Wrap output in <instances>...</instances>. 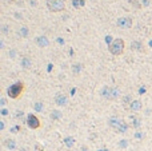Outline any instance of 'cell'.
<instances>
[{
    "instance_id": "cell-22",
    "label": "cell",
    "mask_w": 152,
    "mask_h": 151,
    "mask_svg": "<svg viewBox=\"0 0 152 151\" xmlns=\"http://www.w3.org/2000/svg\"><path fill=\"white\" fill-rule=\"evenodd\" d=\"M129 3H132V5L135 8H140V3H139V0H129Z\"/></svg>"
},
{
    "instance_id": "cell-7",
    "label": "cell",
    "mask_w": 152,
    "mask_h": 151,
    "mask_svg": "<svg viewBox=\"0 0 152 151\" xmlns=\"http://www.w3.org/2000/svg\"><path fill=\"white\" fill-rule=\"evenodd\" d=\"M35 43H36L39 47H48L49 40L47 39V36H38V38L35 39Z\"/></svg>"
},
{
    "instance_id": "cell-15",
    "label": "cell",
    "mask_w": 152,
    "mask_h": 151,
    "mask_svg": "<svg viewBox=\"0 0 152 151\" xmlns=\"http://www.w3.org/2000/svg\"><path fill=\"white\" fill-rule=\"evenodd\" d=\"M62 111H59V110H53L51 113V119H53V120H58V119H60L62 118Z\"/></svg>"
},
{
    "instance_id": "cell-9",
    "label": "cell",
    "mask_w": 152,
    "mask_h": 151,
    "mask_svg": "<svg viewBox=\"0 0 152 151\" xmlns=\"http://www.w3.org/2000/svg\"><path fill=\"white\" fill-rule=\"evenodd\" d=\"M120 122L121 120L120 119H118L116 116H112V118H110V120H108V124H110V127H112V128H118V126L120 124Z\"/></svg>"
},
{
    "instance_id": "cell-26",
    "label": "cell",
    "mask_w": 152,
    "mask_h": 151,
    "mask_svg": "<svg viewBox=\"0 0 152 151\" xmlns=\"http://www.w3.org/2000/svg\"><path fill=\"white\" fill-rule=\"evenodd\" d=\"M135 138H139V139H140V138H142V134H140V132H136V134H135Z\"/></svg>"
},
{
    "instance_id": "cell-6",
    "label": "cell",
    "mask_w": 152,
    "mask_h": 151,
    "mask_svg": "<svg viewBox=\"0 0 152 151\" xmlns=\"http://www.w3.org/2000/svg\"><path fill=\"white\" fill-rule=\"evenodd\" d=\"M27 124H28V127H29V128H32V130H35V128H39V127H40V122H39V119L35 115H32V114H29V115H28Z\"/></svg>"
},
{
    "instance_id": "cell-23",
    "label": "cell",
    "mask_w": 152,
    "mask_h": 151,
    "mask_svg": "<svg viewBox=\"0 0 152 151\" xmlns=\"http://www.w3.org/2000/svg\"><path fill=\"white\" fill-rule=\"evenodd\" d=\"M134 126L138 128V127L140 126V120H139V119H134Z\"/></svg>"
},
{
    "instance_id": "cell-28",
    "label": "cell",
    "mask_w": 152,
    "mask_h": 151,
    "mask_svg": "<svg viewBox=\"0 0 152 151\" xmlns=\"http://www.w3.org/2000/svg\"><path fill=\"white\" fill-rule=\"evenodd\" d=\"M1 32H7V25H3V28H1Z\"/></svg>"
},
{
    "instance_id": "cell-18",
    "label": "cell",
    "mask_w": 152,
    "mask_h": 151,
    "mask_svg": "<svg viewBox=\"0 0 152 151\" xmlns=\"http://www.w3.org/2000/svg\"><path fill=\"white\" fill-rule=\"evenodd\" d=\"M19 35H20L21 38H27L28 36V28L27 27H21V28L19 30Z\"/></svg>"
},
{
    "instance_id": "cell-27",
    "label": "cell",
    "mask_w": 152,
    "mask_h": 151,
    "mask_svg": "<svg viewBox=\"0 0 152 151\" xmlns=\"http://www.w3.org/2000/svg\"><path fill=\"white\" fill-rule=\"evenodd\" d=\"M148 4H149L148 0H143V5H148Z\"/></svg>"
},
{
    "instance_id": "cell-5",
    "label": "cell",
    "mask_w": 152,
    "mask_h": 151,
    "mask_svg": "<svg viewBox=\"0 0 152 151\" xmlns=\"http://www.w3.org/2000/svg\"><path fill=\"white\" fill-rule=\"evenodd\" d=\"M116 24L120 28H131L132 27V18L129 16H123V18H119L116 20Z\"/></svg>"
},
{
    "instance_id": "cell-14",
    "label": "cell",
    "mask_w": 152,
    "mask_h": 151,
    "mask_svg": "<svg viewBox=\"0 0 152 151\" xmlns=\"http://www.w3.org/2000/svg\"><path fill=\"white\" fill-rule=\"evenodd\" d=\"M63 143L66 144L67 147H72L73 144H75V138H73V137H67V138H64Z\"/></svg>"
},
{
    "instance_id": "cell-29",
    "label": "cell",
    "mask_w": 152,
    "mask_h": 151,
    "mask_svg": "<svg viewBox=\"0 0 152 151\" xmlns=\"http://www.w3.org/2000/svg\"><path fill=\"white\" fill-rule=\"evenodd\" d=\"M80 151H88V148H87V147H81V148H80Z\"/></svg>"
},
{
    "instance_id": "cell-12",
    "label": "cell",
    "mask_w": 152,
    "mask_h": 151,
    "mask_svg": "<svg viewBox=\"0 0 152 151\" xmlns=\"http://www.w3.org/2000/svg\"><path fill=\"white\" fill-rule=\"evenodd\" d=\"M4 146H5L7 148H10V150H15V147H16V142H15L14 139H5Z\"/></svg>"
},
{
    "instance_id": "cell-25",
    "label": "cell",
    "mask_w": 152,
    "mask_h": 151,
    "mask_svg": "<svg viewBox=\"0 0 152 151\" xmlns=\"http://www.w3.org/2000/svg\"><path fill=\"white\" fill-rule=\"evenodd\" d=\"M119 146H120V147H125V146H127V141H121L120 143H119Z\"/></svg>"
},
{
    "instance_id": "cell-11",
    "label": "cell",
    "mask_w": 152,
    "mask_h": 151,
    "mask_svg": "<svg viewBox=\"0 0 152 151\" xmlns=\"http://www.w3.org/2000/svg\"><path fill=\"white\" fill-rule=\"evenodd\" d=\"M20 64H21V67H23L24 70H28V68H31L32 62H31V59H29V58L25 56V58H23V59H21Z\"/></svg>"
},
{
    "instance_id": "cell-13",
    "label": "cell",
    "mask_w": 152,
    "mask_h": 151,
    "mask_svg": "<svg viewBox=\"0 0 152 151\" xmlns=\"http://www.w3.org/2000/svg\"><path fill=\"white\" fill-rule=\"evenodd\" d=\"M127 128H128V124L124 122V120H121L120 124H119L118 128H116V131H118V132H120V134H123V132H125V131H127Z\"/></svg>"
},
{
    "instance_id": "cell-10",
    "label": "cell",
    "mask_w": 152,
    "mask_h": 151,
    "mask_svg": "<svg viewBox=\"0 0 152 151\" xmlns=\"http://www.w3.org/2000/svg\"><path fill=\"white\" fill-rule=\"evenodd\" d=\"M129 108H131V111L136 113V111H139L142 108V102L140 100H132V103L129 104Z\"/></svg>"
},
{
    "instance_id": "cell-2",
    "label": "cell",
    "mask_w": 152,
    "mask_h": 151,
    "mask_svg": "<svg viewBox=\"0 0 152 151\" xmlns=\"http://www.w3.org/2000/svg\"><path fill=\"white\" fill-rule=\"evenodd\" d=\"M108 49H110V52L112 55H121L123 51H124V40L123 39H115L110 44Z\"/></svg>"
},
{
    "instance_id": "cell-8",
    "label": "cell",
    "mask_w": 152,
    "mask_h": 151,
    "mask_svg": "<svg viewBox=\"0 0 152 151\" xmlns=\"http://www.w3.org/2000/svg\"><path fill=\"white\" fill-rule=\"evenodd\" d=\"M55 103L58 106H66L67 104V96L64 94H58L55 96Z\"/></svg>"
},
{
    "instance_id": "cell-4",
    "label": "cell",
    "mask_w": 152,
    "mask_h": 151,
    "mask_svg": "<svg viewBox=\"0 0 152 151\" xmlns=\"http://www.w3.org/2000/svg\"><path fill=\"white\" fill-rule=\"evenodd\" d=\"M47 7L52 12H60V11H63L66 8V3H64V0H48L47 1Z\"/></svg>"
},
{
    "instance_id": "cell-24",
    "label": "cell",
    "mask_w": 152,
    "mask_h": 151,
    "mask_svg": "<svg viewBox=\"0 0 152 151\" xmlns=\"http://www.w3.org/2000/svg\"><path fill=\"white\" fill-rule=\"evenodd\" d=\"M19 130H20V127H19V126H15V127H12V128H11V131H12V132H17Z\"/></svg>"
},
{
    "instance_id": "cell-21",
    "label": "cell",
    "mask_w": 152,
    "mask_h": 151,
    "mask_svg": "<svg viewBox=\"0 0 152 151\" xmlns=\"http://www.w3.org/2000/svg\"><path fill=\"white\" fill-rule=\"evenodd\" d=\"M127 103H129V104H131L132 103V99H131V96H129V95H127V96H124V99H123V104H127Z\"/></svg>"
},
{
    "instance_id": "cell-1",
    "label": "cell",
    "mask_w": 152,
    "mask_h": 151,
    "mask_svg": "<svg viewBox=\"0 0 152 151\" xmlns=\"http://www.w3.org/2000/svg\"><path fill=\"white\" fill-rule=\"evenodd\" d=\"M100 95L104 99L115 100V99H118V96L120 95V91H119V88H116V87H107V86H105V87L101 88Z\"/></svg>"
},
{
    "instance_id": "cell-17",
    "label": "cell",
    "mask_w": 152,
    "mask_h": 151,
    "mask_svg": "<svg viewBox=\"0 0 152 151\" xmlns=\"http://www.w3.org/2000/svg\"><path fill=\"white\" fill-rule=\"evenodd\" d=\"M81 67H83V66H81L80 63L73 64V66H72V72H73V74H79L80 71H81Z\"/></svg>"
},
{
    "instance_id": "cell-16",
    "label": "cell",
    "mask_w": 152,
    "mask_h": 151,
    "mask_svg": "<svg viewBox=\"0 0 152 151\" xmlns=\"http://www.w3.org/2000/svg\"><path fill=\"white\" fill-rule=\"evenodd\" d=\"M131 48L135 49V51H142V49H143V44L140 42H132Z\"/></svg>"
},
{
    "instance_id": "cell-3",
    "label": "cell",
    "mask_w": 152,
    "mask_h": 151,
    "mask_svg": "<svg viewBox=\"0 0 152 151\" xmlns=\"http://www.w3.org/2000/svg\"><path fill=\"white\" fill-rule=\"evenodd\" d=\"M23 88H24V84L21 83V82H17V83H15V84H12L10 88H8V96L12 99H16L19 98L21 95V92H23Z\"/></svg>"
},
{
    "instance_id": "cell-19",
    "label": "cell",
    "mask_w": 152,
    "mask_h": 151,
    "mask_svg": "<svg viewBox=\"0 0 152 151\" xmlns=\"http://www.w3.org/2000/svg\"><path fill=\"white\" fill-rule=\"evenodd\" d=\"M72 4L73 7H83L84 4H86V0H72Z\"/></svg>"
},
{
    "instance_id": "cell-20",
    "label": "cell",
    "mask_w": 152,
    "mask_h": 151,
    "mask_svg": "<svg viewBox=\"0 0 152 151\" xmlns=\"http://www.w3.org/2000/svg\"><path fill=\"white\" fill-rule=\"evenodd\" d=\"M34 108H35V111H42V110H43V103H42V102H38V103H35Z\"/></svg>"
}]
</instances>
